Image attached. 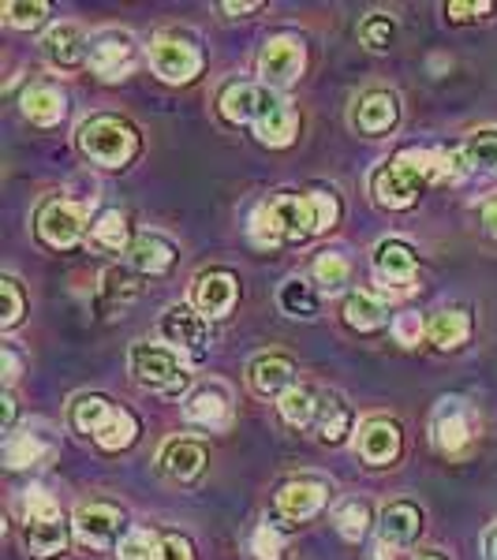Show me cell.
<instances>
[{
    "mask_svg": "<svg viewBox=\"0 0 497 560\" xmlns=\"http://www.w3.org/2000/svg\"><path fill=\"white\" fill-rule=\"evenodd\" d=\"M345 322L359 332H374L390 322V311L374 292H351L345 300Z\"/></svg>",
    "mask_w": 497,
    "mask_h": 560,
    "instance_id": "cell-31",
    "label": "cell"
},
{
    "mask_svg": "<svg viewBox=\"0 0 497 560\" xmlns=\"http://www.w3.org/2000/svg\"><path fill=\"white\" fill-rule=\"evenodd\" d=\"M23 311H26V295H23L20 280L4 277L0 280V325H4V329H15V325L23 322Z\"/></svg>",
    "mask_w": 497,
    "mask_h": 560,
    "instance_id": "cell-40",
    "label": "cell"
},
{
    "mask_svg": "<svg viewBox=\"0 0 497 560\" xmlns=\"http://www.w3.org/2000/svg\"><path fill=\"white\" fill-rule=\"evenodd\" d=\"M12 422H15V400L4 396V430H12Z\"/></svg>",
    "mask_w": 497,
    "mask_h": 560,
    "instance_id": "cell-51",
    "label": "cell"
},
{
    "mask_svg": "<svg viewBox=\"0 0 497 560\" xmlns=\"http://www.w3.org/2000/svg\"><path fill=\"white\" fill-rule=\"evenodd\" d=\"M128 366H131V377L139 382L142 388L158 396H180L192 382L187 366L180 363V355L173 348H161V345H131V355H128Z\"/></svg>",
    "mask_w": 497,
    "mask_h": 560,
    "instance_id": "cell-6",
    "label": "cell"
},
{
    "mask_svg": "<svg viewBox=\"0 0 497 560\" xmlns=\"http://www.w3.org/2000/svg\"><path fill=\"white\" fill-rule=\"evenodd\" d=\"M427 337L441 351H456L467 345V337H472V318H467L464 311H438L427 325Z\"/></svg>",
    "mask_w": 497,
    "mask_h": 560,
    "instance_id": "cell-29",
    "label": "cell"
},
{
    "mask_svg": "<svg viewBox=\"0 0 497 560\" xmlns=\"http://www.w3.org/2000/svg\"><path fill=\"white\" fill-rule=\"evenodd\" d=\"M86 236V213L83 206L68 198H49L38 210V240L53 250H68Z\"/></svg>",
    "mask_w": 497,
    "mask_h": 560,
    "instance_id": "cell-10",
    "label": "cell"
},
{
    "mask_svg": "<svg viewBox=\"0 0 497 560\" xmlns=\"http://www.w3.org/2000/svg\"><path fill=\"white\" fill-rule=\"evenodd\" d=\"M42 52L53 60L57 68H79L83 60H90V45H86V34L79 23H57L49 34L42 38Z\"/></svg>",
    "mask_w": 497,
    "mask_h": 560,
    "instance_id": "cell-22",
    "label": "cell"
},
{
    "mask_svg": "<svg viewBox=\"0 0 497 560\" xmlns=\"http://www.w3.org/2000/svg\"><path fill=\"white\" fill-rule=\"evenodd\" d=\"M184 419L192 427H203V430H229L232 422V400L221 385H203L187 396L184 404Z\"/></svg>",
    "mask_w": 497,
    "mask_h": 560,
    "instance_id": "cell-20",
    "label": "cell"
},
{
    "mask_svg": "<svg viewBox=\"0 0 497 560\" xmlns=\"http://www.w3.org/2000/svg\"><path fill=\"white\" fill-rule=\"evenodd\" d=\"M453 20H486V15L494 12V4L490 0H483V4H449L446 8Z\"/></svg>",
    "mask_w": 497,
    "mask_h": 560,
    "instance_id": "cell-46",
    "label": "cell"
},
{
    "mask_svg": "<svg viewBox=\"0 0 497 560\" xmlns=\"http://www.w3.org/2000/svg\"><path fill=\"white\" fill-rule=\"evenodd\" d=\"M333 523L348 541H359L370 530V509L363 501H345L337 512H333Z\"/></svg>",
    "mask_w": 497,
    "mask_h": 560,
    "instance_id": "cell-39",
    "label": "cell"
},
{
    "mask_svg": "<svg viewBox=\"0 0 497 560\" xmlns=\"http://www.w3.org/2000/svg\"><path fill=\"white\" fill-rule=\"evenodd\" d=\"M251 240L258 247H277L285 243V229H281V217H277L274 202H262L255 213H251Z\"/></svg>",
    "mask_w": 497,
    "mask_h": 560,
    "instance_id": "cell-38",
    "label": "cell"
},
{
    "mask_svg": "<svg viewBox=\"0 0 497 560\" xmlns=\"http://www.w3.org/2000/svg\"><path fill=\"white\" fill-rule=\"evenodd\" d=\"M423 530V512L412 501H393L382 509L378 520V546H393V549H408Z\"/></svg>",
    "mask_w": 497,
    "mask_h": 560,
    "instance_id": "cell-21",
    "label": "cell"
},
{
    "mask_svg": "<svg viewBox=\"0 0 497 560\" xmlns=\"http://www.w3.org/2000/svg\"><path fill=\"white\" fill-rule=\"evenodd\" d=\"M483 224H486V232H490V236L497 240V202H490L483 210Z\"/></svg>",
    "mask_w": 497,
    "mask_h": 560,
    "instance_id": "cell-49",
    "label": "cell"
},
{
    "mask_svg": "<svg viewBox=\"0 0 497 560\" xmlns=\"http://www.w3.org/2000/svg\"><path fill=\"white\" fill-rule=\"evenodd\" d=\"M23 116L38 128H53L68 116V94L53 83H38L23 90Z\"/></svg>",
    "mask_w": 497,
    "mask_h": 560,
    "instance_id": "cell-25",
    "label": "cell"
},
{
    "mask_svg": "<svg viewBox=\"0 0 497 560\" xmlns=\"http://www.w3.org/2000/svg\"><path fill=\"white\" fill-rule=\"evenodd\" d=\"M483 546H486V560H497V523H494L490 530H486Z\"/></svg>",
    "mask_w": 497,
    "mask_h": 560,
    "instance_id": "cell-50",
    "label": "cell"
},
{
    "mask_svg": "<svg viewBox=\"0 0 497 560\" xmlns=\"http://www.w3.org/2000/svg\"><path fill=\"white\" fill-rule=\"evenodd\" d=\"M161 337H165V345H173V351H184L187 359H206V351H210V325H206L203 314L184 303L165 311Z\"/></svg>",
    "mask_w": 497,
    "mask_h": 560,
    "instance_id": "cell-12",
    "label": "cell"
},
{
    "mask_svg": "<svg viewBox=\"0 0 497 560\" xmlns=\"http://www.w3.org/2000/svg\"><path fill=\"white\" fill-rule=\"evenodd\" d=\"M45 15H49V4H26V0L4 4V20L8 26H15V31H34V26L45 23Z\"/></svg>",
    "mask_w": 497,
    "mask_h": 560,
    "instance_id": "cell-42",
    "label": "cell"
},
{
    "mask_svg": "<svg viewBox=\"0 0 497 560\" xmlns=\"http://www.w3.org/2000/svg\"><path fill=\"white\" fill-rule=\"evenodd\" d=\"M348 280H351V266L337 250H325V255L314 261V284H319L322 292H340Z\"/></svg>",
    "mask_w": 497,
    "mask_h": 560,
    "instance_id": "cell-37",
    "label": "cell"
},
{
    "mask_svg": "<svg viewBox=\"0 0 497 560\" xmlns=\"http://www.w3.org/2000/svg\"><path fill=\"white\" fill-rule=\"evenodd\" d=\"M158 464H161V471L173 478V482H195V478L206 471L210 456H206V448L198 445V441H192V438H173L165 448H161Z\"/></svg>",
    "mask_w": 497,
    "mask_h": 560,
    "instance_id": "cell-23",
    "label": "cell"
},
{
    "mask_svg": "<svg viewBox=\"0 0 497 560\" xmlns=\"http://www.w3.org/2000/svg\"><path fill=\"white\" fill-rule=\"evenodd\" d=\"M258 0H247V4H221V12H229V15H247V12H258Z\"/></svg>",
    "mask_w": 497,
    "mask_h": 560,
    "instance_id": "cell-48",
    "label": "cell"
},
{
    "mask_svg": "<svg viewBox=\"0 0 497 560\" xmlns=\"http://www.w3.org/2000/svg\"><path fill=\"white\" fill-rule=\"evenodd\" d=\"M240 284L229 269H210V273L195 277V306L203 318H229L236 306Z\"/></svg>",
    "mask_w": 497,
    "mask_h": 560,
    "instance_id": "cell-17",
    "label": "cell"
},
{
    "mask_svg": "<svg viewBox=\"0 0 497 560\" xmlns=\"http://www.w3.org/2000/svg\"><path fill=\"white\" fill-rule=\"evenodd\" d=\"M393 34H396V26L390 15H382V12H374V15H367L363 23H359V38H363V45L370 52H385L393 45Z\"/></svg>",
    "mask_w": 497,
    "mask_h": 560,
    "instance_id": "cell-41",
    "label": "cell"
},
{
    "mask_svg": "<svg viewBox=\"0 0 497 560\" xmlns=\"http://www.w3.org/2000/svg\"><path fill=\"white\" fill-rule=\"evenodd\" d=\"M90 68L105 79V83H116V79H128L135 71V42L128 31H105L90 42Z\"/></svg>",
    "mask_w": 497,
    "mask_h": 560,
    "instance_id": "cell-14",
    "label": "cell"
},
{
    "mask_svg": "<svg viewBox=\"0 0 497 560\" xmlns=\"http://www.w3.org/2000/svg\"><path fill=\"white\" fill-rule=\"evenodd\" d=\"M269 202H274L277 217H281L285 240H292V243H303V240L322 236V232L333 229V224H337V217H340L337 198L325 195V191L277 195V198H269Z\"/></svg>",
    "mask_w": 497,
    "mask_h": 560,
    "instance_id": "cell-5",
    "label": "cell"
},
{
    "mask_svg": "<svg viewBox=\"0 0 497 560\" xmlns=\"http://www.w3.org/2000/svg\"><path fill=\"white\" fill-rule=\"evenodd\" d=\"M90 243L102 250H124V255H128V247L135 243L128 217L120 210H105L94 224H90Z\"/></svg>",
    "mask_w": 497,
    "mask_h": 560,
    "instance_id": "cell-33",
    "label": "cell"
},
{
    "mask_svg": "<svg viewBox=\"0 0 497 560\" xmlns=\"http://www.w3.org/2000/svg\"><path fill=\"white\" fill-rule=\"evenodd\" d=\"M325 501H330V486L319 482V478H292V482H285L274 497L277 512L292 523L319 516Z\"/></svg>",
    "mask_w": 497,
    "mask_h": 560,
    "instance_id": "cell-16",
    "label": "cell"
},
{
    "mask_svg": "<svg viewBox=\"0 0 497 560\" xmlns=\"http://www.w3.org/2000/svg\"><path fill=\"white\" fill-rule=\"evenodd\" d=\"M374 277H378V284L393 295L415 292V280H419L415 250L404 240H382L374 247Z\"/></svg>",
    "mask_w": 497,
    "mask_h": 560,
    "instance_id": "cell-11",
    "label": "cell"
},
{
    "mask_svg": "<svg viewBox=\"0 0 497 560\" xmlns=\"http://www.w3.org/2000/svg\"><path fill=\"white\" fill-rule=\"evenodd\" d=\"M120 560H169V535H158V530L135 527L124 535L120 541Z\"/></svg>",
    "mask_w": 497,
    "mask_h": 560,
    "instance_id": "cell-35",
    "label": "cell"
},
{
    "mask_svg": "<svg viewBox=\"0 0 497 560\" xmlns=\"http://www.w3.org/2000/svg\"><path fill=\"white\" fill-rule=\"evenodd\" d=\"M176 261V247L169 240L161 236H135V243L128 247V269H135V273H147V277H161L169 273Z\"/></svg>",
    "mask_w": 497,
    "mask_h": 560,
    "instance_id": "cell-26",
    "label": "cell"
},
{
    "mask_svg": "<svg viewBox=\"0 0 497 560\" xmlns=\"http://www.w3.org/2000/svg\"><path fill=\"white\" fill-rule=\"evenodd\" d=\"M401 445H404V438L393 419H370L359 427L356 448L370 467H390L393 459L401 456Z\"/></svg>",
    "mask_w": 497,
    "mask_h": 560,
    "instance_id": "cell-18",
    "label": "cell"
},
{
    "mask_svg": "<svg viewBox=\"0 0 497 560\" xmlns=\"http://www.w3.org/2000/svg\"><path fill=\"white\" fill-rule=\"evenodd\" d=\"M393 332H396V340H401L404 348H415L423 340V332H427V325L419 322V314H401L393 325Z\"/></svg>",
    "mask_w": 497,
    "mask_h": 560,
    "instance_id": "cell-45",
    "label": "cell"
},
{
    "mask_svg": "<svg viewBox=\"0 0 497 560\" xmlns=\"http://www.w3.org/2000/svg\"><path fill=\"white\" fill-rule=\"evenodd\" d=\"M269 86H251V83H236L221 94V116L229 124H255L262 105H266Z\"/></svg>",
    "mask_w": 497,
    "mask_h": 560,
    "instance_id": "cell-28",
    "label": "cell"
},
{
    "mask_svg": "<svg viewBox=\"0 0 497 560\" xmlns=\"http://www.w3.org/2000/svg\"><path fill=\"white\" fill-rule=\"evenodd\" d=\"M49 456H53V441H45L42 433H12L4 445V464L12 467V471L45 464Z\"/></svg>",
    "mask_w": 497,
    "mask_h": 560,
    "instance_id": "cell-32",
    "label": "cell"
},
{
    "mask_svg": "<svg viewBox=\"0 0 497 560\" xmlns=\"http://www.w3.org/2000/svg\"><path fill=\"white\" fill-rule=\"evenodd\" d=\"M0 355H4V385H12L20 377V355H15V348H4Z\"/></svg>",
    "mask_w": 497,
    "mask_h": 560,
    "instance_id": "cell-47",
    "label": "cell"
},
{
    "mask_svg": "<svg viewBox=\"0 0 497 560\" xmlns=\"http://www.w3.org/2000/svg\"><path fill=\"white\" fill-rule=\"evenodd\" d=\"M303 65H307V52H303L300 38H288V34H281V38H269L258 52L262 86H269V90L281 94L285 86H292L296 79L303 75Z\"/></svg>",
    "mask_w": 497,
    "mask_h": 560,
    "instance_id": "cell-9",
    "label": "cell"
},
{
    "mask_svg": "<svg viewBox=\"0 0 497 560\" xmlns=\"http://www.w3.org/2000/svg\"><path fill=\"white\" fill-rule=\"evenodd\" d=\"M314 433L322 445H340L351 433V408L340 393H325L319 400V419H314Z\"/></svg>",
    "mask_w": 497,
    "mask_h": 560,
    "instance_id": "cell-27",
    "label": "cell"
},
{
    "mask_svg": "<svg viewBox=\"0 0 497 560\" xmlns=\"http://www.w3.org/2000/svg\"><path fill=\"white\" fill-rule=\"evenodd\" d=\"M71 541V523L65 520L60 504L45 490H31L23 497V546L31 557L49 560L60 557Z\"/></svg>",
    "mask_w": 497,
    "mask_h": 560,
    "instance_id": "cell-3",
    "label": "cell"
},
{
    "mask_svg": "<svg viewBox=\"0 0 497 560\" xmlns=\"http://www.w3.org/2000/svg\"><path fill=\"white\" fill-rule=\"evenodd\" d=\"M79 150L102 168H124L139 153V131L124 116L97 113L79 128Z\"/></svg>",
    "mask_w": 497,
    "mask_h": 560,
    "instance_id": "cell-4",
    "label": "cell"
},
{
    "mask_svg": "<svg viewBox=\"0 0 497 560\" xmlns=\"http://www.w3.org/2000/svg\"><path fill=\"white\" fill-rule=\"evenodd\" d=\"M68 422L76 433L83 438H94L105 453H120V448H131L135 438H139V422H135L131 411L113 408V400L97 393H83L71 400L68 408Z\"/></svg>",
    "mask_w": 497,
    "mask_h": 560,
    "instance_id": "cell-2",
    "label": "cell"
},
{
    "mask_svg": "<svg viewBox=\"0 0 497 560\" xmlns=\"http://www.w3.org/2000/svg\"><path fill=\"white\" fill-rule=\"evenodd\" d=\"M247 382L251 388H255L258 396H281L288 393V388L296 385V366H292V359L288 355H255L251 359V366H247Z\"/></svg>",
    "mask_w": 497,
    "mask_h": 560,
    "instance_id": "cell-24",
    "label": "cell"
},
{
    "mask_svg": "<svg viewBox=\"0 0 497 560\" xmlns=\"http://www.w3.org/2000/svg\"><path fill=\"white\" fill-rule=\"evenodd\" d=\"M71 530H76V538L83 541L86 549H108V546H116V538H120V530H124V512L105 501L79 504L76 516H71Z\"/></svg>",
    "mask_w": 497,
    "mask_h": 560,
    "instance_id": "cell-13",
    "label": "cell"
},
{
    "mask_svg": "<svg viewBox=\"0 0 497 560\" xmlns=\"http://www.w3.org/2000/svg\"><path fill=\"white\" fill-rule=\"evenodd\" d=\"M251 553L258 560H281L285 557V535L277 527H258L255 538H251Z\"/></svg>",
    "mask_w": 497,
    "mask_h": 560,
    "instance_id": "cell-44",
    "label": "cell"
},
{
    "mask_svg": "<svg viewBox=\"0 0 497 560\" xmlns=\"http://www.w3.org/2000/svg\"><path fill=\"white\" fill-rule=\"evenodd\" d=\"M150 68L158 71L165 83H192L203 71V52L187 34L165 31L150 42Z\"/></svg>",
    "mask_w": 497,
    "mask_h": 560,
    "instance_id": "cell-7",
    "label": "cell"
},
{
    "mask_svg": "<svg viewBox=\"0 0 497 560\" xmlns=\"http://www.w3.org/2000/svg\"><path fill=\"white\" fill-rule=\"evenodd\" d=\"M401 120V102L393 90H367L363 97L351 108V124L363 135H385Z\"/></svg>",
    "mask_w": 497,
    "mask_h": 560,
    "instance_id": "cell-19",
    "label": "cell"
},
{
    "mask_svg": "<svg viewBox=\"0 0 497 560\" xmlns=\"http://www.w3.org/2000/svg\"><path fill=\"white\" fill-rule=\"evenodd\" d=\"M415 560H441V557H438V553H419Z\"/></svg>",
    "mask_w": 497,
    "mask_h": 560,
    "instance_id": "cell-52",
    "label": "cell"
},
{
    "mask_svg": "<svg viewBox=\"0 0 497 560\" xmlns=\"http://www.w3.org/2000/svg\"><path fill=\"white\" fill-rule=\"evenodd\" d=\"M296 131H300V113L292 108L288 97H281L277 90L266 94V105H262L258 120H255V135L266 147H292L296 142Z\"/></svg>",
    "mask_w": 497,
    "mask_h": 560,
    "instance_id": "cell-15",
    "label": "cell"
},
{
    "mask_svg": "<svg viewBox=\"0 0 497 560\" xmlns=\"http://www.w3.org/2000/svg\"><path fill=\"white\" fill-rule=\"evenodd\" d=\"M464 158L460 150H401L370 176V195L385 210H408L419 202V195L430 184H453L464 176Z\"/></svg>",
    "mask_w": 497,
    "mask_h": 560,
    "instance_id": "cell-1",
    "label": "cell"
},
{
    "mask_svg": "<svg viewBox=\"0 0 497 560\" xmlns=\"http://www.w3.org/2000/svg\"><path fill=\"white\" fill-rule=\"evenodd\" d=\"M277 300H281V311L288 318H314L319 314V295H314V288L307 280H285Z\"/></svg>",
    "mask_w": 497,
    "mask_h": 560,
    "instance_id": "cell-36",
    "label": "cell"
},
{
    "mask_svg": "<svg viewBox=\"0 0 497 560\" xmlns=\"http://www.w3.org/2000/svg\"><path fill=\"white\" fill-rule=\"evenodd\" d=\"M430 438L441 456H464L472 448V441L478 438L475 411L464 400H441V408L434 411L430 422Z\"/></svg>",
    "mask_w": 497,
    "mask_h": 560,
    "instance_id": "cell-8",
    "label": "cell"
},
{
    "mask_svg": "<svg viewBox=\"0 0 497 560\" xmlns=\"http://www.w3.org/2000/svg\"><path fill=\"white\" fill-rule=\"evenodd\" d=\"M102 292H105V300H108V303L120 300V306H124V303H131L135 295H139V284H135V280H131L128 269H108V273H105V284H102Z\"/></svg>",
    "mask_w": 497,
    "mask_h": 560,
    "instance_id": "cell-43",
    "label": "cell"
},
{
    "mask_svg": "<svg viewBox=\"0 0 497 560\" xmlns=\"http://www.w3.org/2000/svg\"><path fill=\"white\" fill-rule=\"evenodd\" d=\"M456 150H460V158H464L467 173H478V176L497 173V131H472Z\"/></svg>",
    "mask_w": 497,
    "mask_h": 560,
    "instance_id": "cell-30",
    "label": "cell"
},
{
    "mask_svg": "<svg viewBox=\"0 0 497 560\" xmlns=\"http://www.w3.org/2000/svg\"><path fill=\"white\" fill-rule=\"evenodd\" d=\"M319 400L322 396L314 393V388L292 385L281 400H277V408H281V419L288 422V427L303 430V427H314V419H319Z\"/></svg>",
    "mask_w": 497,
    "mask_h": 560,
    "instance_id": "cell-34",
    "label": "cell"
}]
</instances>
